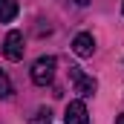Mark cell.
<instances>
[{"label": "cell", "instance_id": "obj_8", "mask_svg": "<svg viewBox=\"0 0 124 124\" xmlns=\"http://www.w3.org/2000/svg\"><path fill=\"white\" fill-rule=\"evenodd\" d=\"M12 95V81H9V75L0 69V98H9Z\"/></svg>", "mask_w": 124, "mask_h": 124}, {"label": "cell", "instance_id": "obj_2", "mask_svg": "<svg viewBox=\"0 0 124 124\" xmlns=\"http://www.w3.org/2000/svg\"><path fill=\"white\" fill-rule=\"evenodd\" d=\"M69 78H72V84H75V93H81L84 98H87V95H95L98 81H95L93 75H84L81 66H69Z\"/></svg>", "mask_w": 124, "mask_h": 124}, {"label": "cell", "instance_id": "obj_4", "mask_svg": "<svg viewBox=\"0 0 124 124\" xmlns=\"http://www.w3.org/2000/svg\"><path fill=\"white\" fill-rule=\"evenodd\" d=\"M63 121L66 124H90L87 104H84V101H69V104H66V113H63Z\"/></svg>", "mask_w": 124, "mask_h": 124}, {"label": "cell", "instance_id": "obj_10", "mask_svg": "<svg viewBox=\"0 0 124 124\" xmlns=\"http://www.w3.org/2000/svg\"><path fill=\"white\" fill-rule=\"evenodd\" d=\"M75 3H81V6H87V3H90V0H75Z\"/></svg>", "mask_w": 124, "mask_h": 124}, {"label": "cell", "instance_id": "obj_11", "mask_svg": "<svg viewBox=\"0 0 124 124\" xmlns=\"http://www.w3.org/2000/svg\"><path fill=\"white\" fill-rule=\"evenodd\" d=\"M121 12H124V6H121Z\"/></svg>", "mask_w": 124, "mask_h": 124}, {"label": "cell", "instance_id": "obj_3", "mask_svg": "<svg viewBox=\"0 0 124 124\" xmlns=\"http://www.w3.org/2000/svg\"><path fill=\"white\" fill-rule=\"evenodd\" d=\"M23 32L12 29L6 35V40H3V55H6V61H20L23 58Z\"/></svg>", "mask_w": 124, "mask_h": 124}, {"label": "cell", "instance_id": "obj_6", "mask_svg": "<svg viewBox=\"0 0 124 124\" xmlns=\"http://www.w3.org/2000/svg\"><path fill=\"white\" fill-rule=\"evenodd\" d=\"M17 17V0H0V23H12Z\"/></svg>", "mask_w": 124, "mask_h": 124}, {"label": "cell", "instance_id": "obj_1", "mask_svg": "<svg viewBox=\"0 0 124 124\" xmlns=\"http://www.w3.org/2000/svg\"><path fill=\"white\" fill-rule=\"evenodd\" d=\"M55 66H58V61H55L52 55H46V58H38V61L32 63V81H35L38 87H46V84H52V78H55Z\"/></svg>", "mask_w": 124, "mask_h": 124}, {"label": "cell", "instance_id": "obj_5", "mask_svg": "<svg viewBox=\"0 0 124 124\" xmlns=\"http://www.w3.org/2000/svg\"><path fill=\"white\" fill-rule=\"evenodd\" d=\"M72 52H75L78 58H93V52H95V38L90 35V32L75 35V40H72Z\"/></svg>", "mask_w": 124, "mask_h": 124}, {"label": "cell", "instance_id": "obj_9", "mask_svg": "<svg viewBox=\"0 0 124 124\" xmlns=\"http://www.w3.org/2000/svg\"><path fill=\"white\" fill-rule=\"evenodd\" d=\"M116 124H124V113H121V116H118V118H116Z\"/></svg>", "mask_w": 124, "mask_h": 124}, {"label": "cell", "instance_id": "obj_7", "mask_svg": "<svg viewBox=\"0 0 124 124\" xmlns=\"http://www.w3.org/2000/svg\"><path fill=\"white\" fill-rule=\"evenodd\" d=\"M29 124H52V113H49V110H38L29 118Z\"/></svg>", "mask_w": 124, "mask_h": 124}]
</instances>
